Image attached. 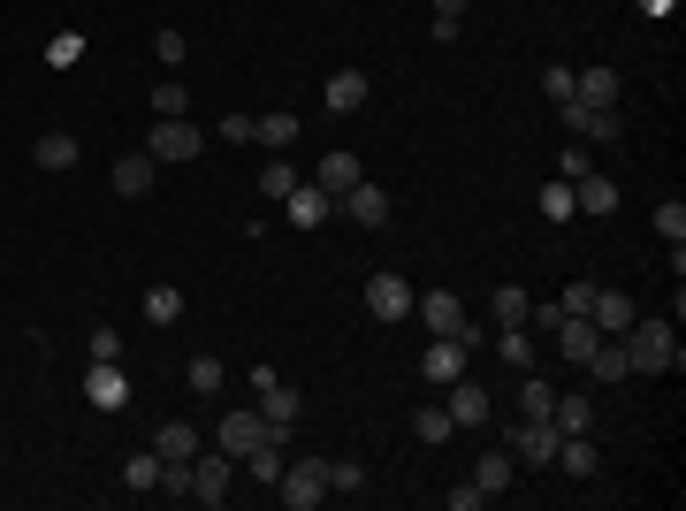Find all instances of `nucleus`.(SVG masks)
I'll use <instances>...</instances> for the list:
<instances>
[{
  "instance_id": "20",
  "label": "nucleus",
  "mask_w": 686,
  "mask_h": 511,
  "mask_svg": "<svg viewBox=\"0 0 686 511\" xmlns=\"http://www.w3.org/2000/svg\"><path fill=\"white\" fill-rule=\"evenodd\" d=\"M298 130H306V123H298L290 107H275V115H252V146H267V154H290V146H298Z\"/></svg>"
},
{
  "instance_id": "24",
  "label": "nucleus",
  "mask_w": 686,
  "mask_h": 511,
  "mask_svg": "<svg viewBox=\"0 0 686 511\" xmlns=\"http://www.w3.org/2000/svg\"><path fill=\"white\" fill-rule=\"evenodd\" d=\"M31 161H38V169H54V175H69L77 161H84V146H77L69 130H46V138L31 146Z\"/></svg>"
},
{
  "instance_id": "41",
  "label": "nucleus",
  "mask_w": 686,
  "mask_h": 511,
  "mask_svg": "<svg viewBox=\"0 0 686 511\" xmlns=\"http://www.w3.org/2000/svg\"><path fill=\"white\" fill-rule=\"evenodd\" d=\"M656 237H664V245H679V237H686V206H679V198L656 206Z\"/></svg>"
},
{
  "instance_id": "32",
  "label": "nucleus",
  "mask_w": 686,
  "mask_h": 511,
  "mask_svg": "<svg viewBox=\"0 0 686 511\" xmlns=\"http://www.w3.org/2000/svg\"><path fill=\"white\" fill-rule=\"evenodd\" d=\"M298 183H306V175L290 169V154H275V161H267V169H260V198H275V206H283V198H290V191H298Z\"/></svg>"
},
{
  "instance_id": "52",
  "label": "nucleus",
  "mask_w": 686,
  "mask_h": 511,
  "mask_svg": "<svg viewBox=\"0 0 686 511\" xmlns=\"http://www.w3.org/2000/svg\"><path fill=\"white\" fill-rule=\"evenodd\" d=\"M641 8H649V15H672V8H679V0H641Z\"/></svg>"
},
{
  "instance_id": "35",
  "label": "nucleus",
  "mask_w": 686,
  "mask_h": 511,
  "mask_svg": "<svg viewBox=\"0 0 686 511\" xmlns=\"http://www.w3.org/2000/svg\"><path fill=\"white\" fill-rule=\"evenodd\" d=\"M496 359H504V366H534V359H541V337H534V329H504V337H496Z\"/></svg>"
},
{
  "instance_id": "14",
  "label": "nucleus",
  "mask_w": 686,
  "mask_h": 511,
  "mask_svg": "<svg viewBox=\"0 0 686 511\" xmlns=\"http://www.w3.org/2000/svg\"><path fill=\"white\" fill-rule=\"evenodd\" d=\"M572 214H587V222H603V214H618V183H610L603 169L572 175Z\"/></svg>"
},
{
  "instance_id": "11",
  "label": "nucleus",
  "mask_w": 686,
  "mask_h": 511,
  "mask_svg": "<svg viewBox=\"0 0 686 511\" xmlns=\"http://www.w3.org/2000/svg\"><path fill=\"white\" fill-rule=\"evenodd\" d=\"M412 314L427 321V337H466V298L458 291H427V298H412Z\"/></svg>"
},
{
  "instance_id": "17",
  "label": "nucleus",
  "mask_w": 686,
  "mask_h": 511,
  "mask_svg": "<svg viewBox=\"0 0 686 511\" xmlns=\"http://www.w3.org/2000/svg\"><path fill=\"white\" fill-rule=\"evenodd\" d=\"M595 466H603L595 435H557V474L564 481H595Z\"/></svg>"
},
{
  "instance_id": "10",
  "label": "nucleus",
  "mask_w": 686,
  "mask_h": 511,
  "mask_svg": "<svg viewBox=\"0 0 686 511\" xmlns=\"http://www.w3.org/2000/svg\"><path fill=\"white\" fill-rule=\"evenodd\" d=\"M466 359H473V343H466V337H435V343H427V359H420L427 389H450V382L466 374Z\"/></svg>"
},
{
  "instance_id": "45",
  "label": "nucleus",
  "mask_w": 686,
  "mask_h": 511,
  "mask_svg": "<svg viewBox=\"0 0 686 511\" xmlns=\"http://www.w3.org/2000/svg\"><path fill=\"white\" fill-rule=\"evenodd\" d=\"M587 306H595V283H564L557 291V314H587Z\"/></svg>"
},
{
  "instance_id": "47",
  "label": "nucleus",
  "mask_w": 686,
  "mask_h": 511,
  "mask_svg": "<svg viewBox=\"0 0 686 511\" xmlns=\"http://www.w3.org/2000/svg\"><path fill=\"white\" fill-rule=\"evenodd\" d=\"M84 351H92V359H123V337H115V329H92Z\"/></svg>"
},
{
  "instance_id": "48",
  "label": "nucleus",
  "mask_w": 686,
  "mask_h": 511,
  "mask_svg": "<svg viewBox=\"0 0 686 511\" xmlns=\"http://www.w3.org/2000/svg\"><path fill=\"white\" fill-rule=\"evenodd\" d=\"M214 138H229V146H252V115H229V123H214Z\"/></svg>"
},
{
  "instance_id": "8",
  "label": "nucleus",
  "mask_w": 686,
  "mask_h": 511,
  "mask_svg": "<svg viewBox=\"0 0 686 511\" xmlns=\"http://www.w3.org/2000/svg\"><path fill=\"white\" fill-rule=\"evenodd\" d=\"M504 451H512L518 466H541V474H549V466H557V428H549V420H526V428H504Z\"/></svg>"
},
{
  "instance_id": "4",
  "label": "nucleus",
  "mask_w": 686,
  "mask_h": 511,
  "mask_svg": "<svg viewBox=\"0 0 686 511\" xmlns=\"http://www.w3.org/2000/svg\"><path fill=\"white\" fill-rule=\"evenodd\" d=\"M237 458L229 451H198L191 458V504H229V489H237Z\"/></svg>"
},
{
  "instance_id": "33",
  "label": "nucleus",
  "mask_w": 686,
  "mask_h": 511,
  "mask_svg": "<svg viewBox=\"0 0 686 511\" xmlns=\"http://www.w3.org/2000/svg\"><path fill=\"white\" fill-rule=\"evenodd\" d=\"M138 314H146V321H153V329H169L175 314H183V291H175V283H153V291H146V298H138Z\"/></svg>"
},
{
  "instance_id": "28",
  "label": "nucleus",
  "mask_w": 686,
  "mask_h": 511,
  "mask_svg": "<svg viewBox=\"0 0 686 511\" xmlns=\"http://www.w3.org/2000/svg\"><path fill=\"white\" fill-rule=\"evenodd\" d=\"M572 100H587V107H618V69H580V77H572Z\"/></svg>"
},
{
  "instance_id": "26",
  "label": "nucleus",
  "mask_w": 686,
  "mask_h": 511,
  "mask_svg": "<svg viewBox=\"0 0 686 511\" xmlns=\"http://www.w3.org/2000/svg\"><path fill=\"white\" fill-rule=\"evenodd\" d=\"M321 100H329V115H358L366 107V69H336Z\"/></svg>"
},
{
  "instance_id": "37",
  "label": "nucleus",
  "mask_w": 686,
  "mask_h": 511,
  "mask_svg": "<svg viewBox=\"0 0 686 511\" xmlns=\"http://www.w3.org/2000/svg\"><path fill=\"white\" fill-rule=\"evenodd\" d=\"M123 489H161V451H138V458H123Z\"/></svg>"
},
{
  "instance_id": "2",
  "label": "nucleus",
  "mask_w": 686,
  "mask_h": 511,
  "mask_svg": "<svg viewBox=\"0 0 686 511\" xmlns=\"http://www.w3.org/2000/svg\"><path fill=\"white\" fill-rule=\"evenodd\" d=\"M626 359H633V374H672L679 366V337H672V321H641L633 314V329H626Z\"/></svg>"
},
{
  "instance_id": "13",
  "label": "nucleus",
  "mask_w": 686,
  "mask_h": 511,
  "mask_svg": "<svg viewBox=\"0 0 686 511\" xmlns=\"http://www.w3.org/2000/svg\"><path fill=\"white\" fill-rule=\"evenodd\" d=\"M412 298H420V291H412L404 275H374V283H366V314H374V321H404Z\"/></svg>"
},
{
  "instance_id": "15",
  "label": "nucleus",
  "mask_w": 686,
  "mask_h": 511,
  "mask_svg": "<svg viewBox=\"0 0 686 511\" xmlns=\"http://www.w3.org/2000/svg\"><path fill=\"white\" fill-rule=\"evenodd\" d=\"M153 451H161V466H191V458L206 451V435L183 428V420H161V428H153Z\"/></svg>"
},
{
  "instance_id": "23",
  "label": "nucleus",
  "mask_w": 686,
  "mask_h": 511,
  "mask_svg": "<svg viewBox=\"0 0 686 511\" xmlns=\"http://www.w3.org/2000/svg\"><path fill=\"white\" fill-rule=\"evenodd\" d=\"M443 405H450V420H458V428H481V420H489V389H481V382H466V374L443 389Z\"/></svg>"
},
{
  "instance_id": "22",
  "label": "nucleus",
  "mask_w": 686,
  "mask_h": 511,
  "mask_svg": "<svg viewBox=\"0 0 686 511\" xmlns=\"http://www.w3.org/2000/svg\"><path fill=\"white\" fill-rule=\"evenodd\" d=\"M587 321H595L603 337H626V329H633V298H626V291H603V283H595V306H587Z\"/></svg>"
},
{
  "instance_id": "16",
  "label": "nucleus",
  "mask_w": 686,
  "mask_h": 511,
  "mask_svg": "<svg viewBox=\"0 0 686 511\" xmlns=\"http://www.w3.org/2000/svg\"><path fill=\"white\" fill-rule=\"evenodd\" d=\"M549 428H557V435H595V397H580V389H557V405H549Z\"/></svg>"
},
{
  "instance_id": "44",
  "label": "nucleus",
  "mask_w": 686,
  "mask_h": 511,
  "mask_svg": "<svg viewBox=\"0 0 686 511\" xmlns=\"http://www.w3.org/2000/svg\"><path fill=\"white\" fill-rule=\"evenodd\" d=\"M541 92H549V107H564V100H572V69L549 61V69H541Z\"/></svg>"
},
{
  "instance_id": "27",
  "label": "nucleus",
  "mask_w": 686,
  "mask_h": 511,
  "mask_svg": "<svg viewBox=\"0 0 686 511\" xmlns=\"http://www.w3.org/2000/svg\"><path fill=\"white\" fill-rule=\"evenodd\" d=\"M153 175H161V161H153V154H123V161H115V191H123V198H146V191H153Z\"/></svg>"
},
{
  "instance_id": "42",
  "label": "nucleus",
  "mask_w": 686,
  "mask_h": 511,
  "mask_svg": "<svg viewBox=\"0 0 686 511\" xmlns=\"http://www.w3.org/2000/svg\"><path fill=\"white\" fill-rule=\"evenodd\" d=\"M336 489H366V466H358V458H329V497H336Z\"/></svg>"
},
{
  "instance_id": "19",
  "label": "nucleus",
  "mask_w": 686,
  "mask_h": 511,
  "mask_svg": "<svg viewBox=\"0 0 686 511\" xmlns=\"http://www.w3.org/2000/svg\"><path fill=\"white\" fill-rule=\"evenodd\" d=\"M358 175H366V161H358L351 146H336V154H321V169H313V183H321L329 198H343V191H351Z\"/></svg>"
},
{
  "instance_id": "25",
  "label": "nucleus",
  "mask_w": 686,
  "mask_h": 511,
  "mask_svg": "<svg viewBox=\"0 0 686 511\" xmlns=\"http://www.w3.org/2000/svg\"><path fill=\"white\" fill-rule=\"evenodd\" d=\"M580 366H587L595 382H633V359H626V343H618V337H603L587 359H580Z\"/></svg>"
},
{
  "instance_id": "30",
  "label": "nucleus",
  "mask_w": 686,
  "mask_h": 511,
  "mask_svg": "<svg viewBox=\"0 0 686 511\" xmlns=\"http://www.w3.org/2000/svg\"><path fill=\"white\" fill-rule=\"evenodd\" d=\"M283 466H290V451H283V435H267V443H260V451L244 458V474H252V481H267V489L283 481Z\"/></svg>"
},
{
  "instance_id": "7",
  "label": "nucleus",
  "mask_w": 686,
  "mask_h": 511,
  "mask_svg": "<svg viewBox=\"0 0 686 511\" xmlns=\"http://www.w3.org/2000/svg\"><path fill=\"white\" fill-rule=\"evenodd\" d=\"M557 123H572L580 146H618V107H587V100H564Z\"/></svg>"
},
{
  "instance_id": "49",
  "label": "nucleus",
  "mask_w": 686,
  "mask_h": 511,
  "mask_svg": "<svg viewBox=\"0 0 686 511\" xmlns=\"http://www.w3.org/2000/svg\"><path fill=\"white\" fill-rule=\"evenodd\" d=\"M489 504V489H481V481H466V489H450V511H481Z\"/></svg>"
},
{
  "instance_id": "40",
  "label": "nucleus",
  "mask_w": 686,
  "mask_h": 511,
  "mask_svg": "<svg viewBox=\"0 0 686 511\" xmlns=\"http://www.w3.org/2000/svg\"><path fill=\"white\" fill-rule=\"evenodd\" d=\"M221 374H229V366H221L214 351H198V359H191V389H198V397H214V389H221Z\"/></svg>"
},
{
  "instance_id": "39",
  "label": "nucleus",
  "mask_w": 686,
  "mask_h": 511,
  "mask_svg": "<svg viewBox=\"0 0 686 511\" xmlns=\"http://www.w3.org/2000/svg\"><path fill=\"white\" fill-rule=\"evenodd\" d=\"M153 115H191V92H183V77H161V84H153Z\"/></svg>"
},
{
  "instance_id": "51",
  "label": "nucleus",
  "mask_w": 686,
  "mask_h": 511,
  "mask_svg": "<svg viewBox=\"0 0 686 511\" xmlns=\"http://www.w3.org/2000/svg\"><path fill=\"white\" fill-rule=\"evenodd\" d=\"M435 15H466V0H435Z\"/></svg>"
},
{
  "instance_id": "46",
  "label": "nucleus",
  "mask_w": 686,
  "mask_h": 511,
  "mask_svg": "<svg viewBox=\"0 0 686 511\" xmlns=\"http://www.w3.org/2000/svg\"><path fill=\"white\" fill-rule=\"evenodd\" d=\"M557 169H564V183H572V175H587V169H595V146H580V138H572V146H564V161H557Z\"/></svg>"
},
{
  "instance_id": "12",
  "label": "nucleus",
  "mask_w": 686,
  "mask_h": 511,
  "mask_svg": "<svg viewBox=\"0 0 686 511\" xmlns=\"http://www.w3.org/2000/svg\"><path fill=\"white\" fill-rule=\"evenodd\" d=\"M336 214H351L358 229H381V222H389L397 206H389V191H381V183H366V175H358V183H351V191L336 198Z\"/></svg>"
},
{
  "instance_id": "21",
  "label": "nucleus",
  "mask_w": 686,
  "mask_h": 511,
  "mask_svg": "<svg viewBox=\"0 0 686 511\" xmlns=\"http://www.w3.org/2000/svg\"><path fill=\"white\" fill-rule=\"evenodd\" d=\"M283 214H290V222H298V229H321V222H329V214H336V198H329V191H321V183H298V191H290V198H283Z\"/></svg>"
},
{
  "instance_id": "38",
  "label": "nucleus",
  "mask_w": 686,
  "mask_h": 511,
  "mask_svg": "<svg viewBox=\"0 0 686 511\" xmlns=\"http://www.w3.org/2000/svg\"><path fill=\"white\" fill-rule=\"evenodd\" d=\"M46 61H54V69H77V61H84V31H54V38H46Z\"/></svg>"
},
{
  "instance_id": "31",
  "label": "nucleus",
  "mask_w": 686,
  "mask_h": 511,
  "mask_svg": "<svg viewBox=\"0 0 686 511\" xmlns=\"http://www.w3.org/2000/svg\"><path fill=\"white\" fill-rule=\"evenodd\" d=\"M512 474H518L512 451H481V466H473V481H481L489 497H504V489H512Z\"/></svg>"
},
{
  "instance_id": "29",
  "label": "nucleus",
  "mask_w": 686,
  "mask_h": 511,
  "mask_svg": "<svg viewBox=\"0 0 686 511\" xmlns=\"http://www.w3.org/2000/svg\"><path fill=\"white\" fill-rule=\"evenodd\" d=\"M412 435H420L427 451H443V443L458 435V420H450V405H420V420H412Z\"/></svg>"
},
{
  "instance_id": "6",
  "label": "nucleus",
  "mask_w": 686,
  "mask_h": 511,
  "mask_svg": "<svg viewBox=\"0 0 686 511\" xmlns=\"http://www.w3.org/2000/svg\"><path fill=\"white\" fill-rule=\"evenodd\" d=\"M267 435H275V428H267V420H260V412H244V405H237V412H221V420H214V451H229V458H237V466H244V458H252V451H260V443H267Z\"/></svg>"
},
{
  "instance_id": "36",
  "label": "nucleus",
  "mask_w": 686,
  "mask_h": 511,
  "mask_svg": "<svg viewBox=\"0 0 686 511\" xmlns=\"http://www.w3.org/2000/svg\"><path fill=\"white\" fill-rule=\"evenodd\" d=\"M549 405H557V389H549L541 374H526V382H518V412H526V420H549Z\"/></svg>"
},
{
  "instance_id": "43",
  "label": "nucleus",
  "mask_w": 686,
  "mask_h": 511,
  "mask_svg": "<svg viewBox=\"0 0 686 511\" xmlns=\"http://www.w3.org/2000/svg\"><path fill=\"white\" fill-rule=\"evenodd\" d=\"M541 214L549 222H572V183H541Z\"/></svg>"
},
{
  "instance_id": "50",
  "label": "nucleus",
  "mask_w": 686,
  "mask_h": 511,
  "mask_svg": "<svg viewBox=\"0 0 686 511\" xmlns=\"http://www.w3.org/2000/svg\"><path fill=\"white\" fill-rule=\"evenodd\" d=\"M153 54H161V61H175V69H183V31H161V38H153Z\"/></svg>"
},
{
  "instance_id": "1",
  "label": "nucleus",
  "mask_w": 686,
  "mask_h": 511,
  "mask_svg": "<svg viewBox=\"0 0 686 511\" xmlns=\"http://www.w3.org/2000/svg\"><path fill=\"white\" fill-rule=\"evenodd\" d=\"M244 382H252V397H260V420H267V428H275V435L290 443V428H298L306 397H298V389H290V382H283L275 366H244Z\"/></svg>"
},
{
  "instance_id": "18",
  "label": "nucleus",
  "mask_w": 686,
  "mask_h": 511,
  "mask_svg": "<svg viewBox=\"0 0 686 511\" xmlns=\"http://www.w3.org/2000/svg\"><path fill=\"white\" fill-rule=\"evenodd\" d=\"M549 343H557V359H572V366H580V359H587V351L603 343V329H595L587 314H564V321L549 329Z\"/></svg>"
},
{
  "instance_id": "34",
  "label": "nucleus",
  "mask_w": 686,
  "mask_h": 511,
  "mask_svg": "<svg viewBox=\"0 0 686 511\" xmlns=\"http://www.w3.org/2000/svg\"><path fill=\"white\" fill-rule=\"evenodd\" d=\"M489 314H496V329H526V314H534V298H526L518 283H504V291L489 298Z\"/></svg>"
},
{
  "instance_id": "9",
  "label": "nucleus",
  "mask_w": 686,
  "mask_h": 511,
  "mask_svg": "<svg viewBox=\"0 0 686 511\" xmlns=\"http://www.w3.org/2000/svg\"><path fill=\"white\" fill-rule=\"evenodd\" d=\"M84 405H92V412H123V405H130V374H123L115 359H92V374H84Z\"/></svg>"
},
{
  "instance_id": "3",
  "label": "nucleus",
  "mask_w": 686,
  "mask_h": 511,
  "mask_svg": "<svg viewBox=\"0 0 686 511\" xmlns=\"http://www.w3.org/2000/svg\"><path fill=\"white\" fill-rule=\"evenodd\" d=\"M275 497H283L290 511L329 504V458H290V466H283V481H275Z\"/></svg>"
},
{
  "instance_id": "5",
  "label": "nucleus",
  "mask_w": 686,
  "mask_h": 511,
  "mask_svg": "<svg viewBox=\"0 0 686 511\" xmlns=\"http://www.w3.org/2000/svg\"><path fill=\"white\" fill-rule=\"evenodd\" d=\"M146 154H153V161H198V154H206V130H198L191 115H161L153 138H146Z\"/></svg>"
}]
</instances>
